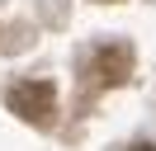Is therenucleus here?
Listing matches in <instances>:
<instances>
[{"mask_svg":"<svg viewBox=\"0 0 156 151\" xmlns=\"http://www.w3.org/2000/svg\"><path fill=\"white\" fill-rule=\"evenodd\" d=\"M14 118L33 123V128H52L57 123V85L52 80H19L10 94H5Z\"/></svg>","mask_w":156,"mask_h":151,"instance_id":"obj_1","label":"nucleus"},{"mask_svg":"<svg viewBox=\"0 0 156 151\" xmlns=\"http://www.w3.org/2000/svg\"><path fill=\"white\" fill-rule=\"evenodd\" d=\"M133 76V47L128 43H104L85 57V90H118Z\"/></svg>","mask_w":156,"mask_h":151,"instance_id":"obj_2","label":"nucleus"},{"mask_svg":"<svg viewBox=\"0 0 156 151\" xmlns=\"http://www.w3.org/2000/svg\"><path fill=\"white\" fill-rule=\"evenodd\" d=\"M133 151H156V146H151V142H147V146H133Z\"/></svg>","mask_w":156,"mask_h":151,"instance_id":"obj_3","label":"nucleus"}]
</instances>
